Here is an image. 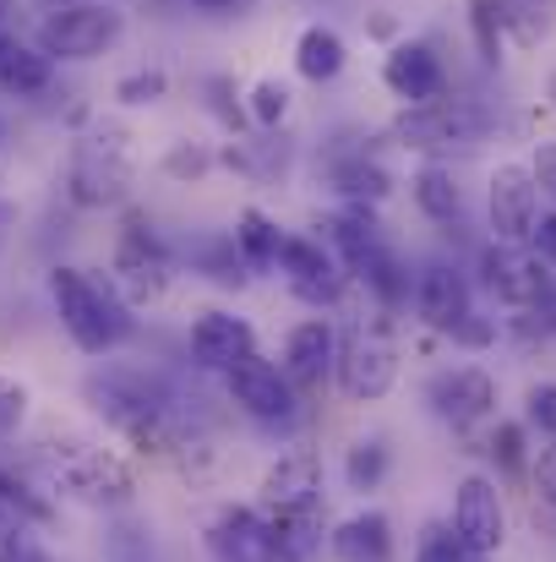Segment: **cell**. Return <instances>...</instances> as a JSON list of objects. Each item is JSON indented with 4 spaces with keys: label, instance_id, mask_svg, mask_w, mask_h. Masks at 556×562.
I'll return each mask as SVG.
<instances>
[{
    "label": "cell",
    "instance_id": "3",
    "mask_svg": "<svg viewBox=\"0 0 556 562\" xmlns=\"http://www.w3.org/2000/svg\"><path fill=\"white\" fill-rule=\"evenodd\" d=\"M486 132H491V115L475 104V99H436V104H404L398 115H393V126H387V137L398 143V148H409V154H420V159H453V154H469V148H480L486 143Z\"/></svg>",
    "mask_w": 556,
    "mask_h": 562
},
{
    "label": "cell",
    "instance_id": "12",
    "mask_svg": "<svg viewBox=\"0 0 556 562\" xmlns=\"http://www.w3.org/2000/svg\"><path fill=\"white\" fill-rule=\"evenodd\" d=\"M486 218H491V240L497 246H530L535 218H541V187L530 176V165L508 159L491 170L486 181Z\"/></svg>",
    "mask_w": 556,
    "mask_h": 562
},
{
    "label": "cell",
    "instance_id": "24",
    "mask_svg": "<svg viewBox=\"0 0 556 562\" xmlns=\"http://www.w3.org/2000/svg\"><path fill=\"white\" fill-rule=\"evenodd\" d=\"M268 525V562H311L322 552V508H300V514H262Z\"/></svg>",
    "mask_w": 556,
    "mask_h": 562
},
{
    "label": "cell",
    "instance_id": "16",
    "mask_svg": "<svg viewBox=\"0 0 556 562\" xmlns=\"http://www.w3.org/2000/svg\"><path fill=\"white\" fill-rule=\"evenodd\" d=\"M333 367H339V328H333V317H322V312L300 317L284 334V345H279V372L290 376L295 393H317L333 376Z\"/></svg>",
    "mask_w": 556,
    "mask_h": 562
},
{
    "label": "cell",
    "instance_id": "20",
    "mask_svg": "<svg viewBox=\"0 0 556 562\" xmlns=\"http://www.w3.org/2000/svg\"><path fill=\"white\" fill-rule=\"evenodd\" d=\"M207 552L218 562H268V525H262V508H251V503L218 508L213 525H207Z\"/></svg>",
    "mask_w": 556,
    "mask_h": 562
},
{
    "label": "cell",
    "instance_id": "37",
    "mask_svg": "<svg viewBox=\"0 0 556 562\" xmlns=\"http://www.w3.org/2000/svg\"><path fill=\"white\" fill-rule=\"evenodd\" d=\"M530 251L546 262L556 273V207H541V218H535V235H530Z\"/></svg>",
    "mask_w": 556,
    "mask_h": 562
},
{
    "label": "cell",
    "instance_id": "10",
    "mask_svg": "<svg viewBox=\"0 0 556 562\" xmlns=\"http://www.w3.org/2000/svg\"><path fill=\"white\" fill-rule=\"evenodd\" d=\"M409 301H415V317L431 334H453L464 317H475V284H469V273L453 257H425L415 268Z\"/></svg>",
    "mask_w": 556,
    "mask_h": 562
},
{
    "label": "cell",
    "instance_id": "33",
    "mask_svg": "<svg viewBox=\"0 0 556 562\" xmlns=\"http://www.w3.org/2000/svg\"><path fill=\"white\" fill-rule=\"evenodd\" d=\"M524 426H535L546 442H556V382H535L524 393Z\"/></svg>",
    "mask_w": 556,
    "mask_h": 562
},
{
    "label": "cell",
    "instance_id": "7",
    "mask_svg": "<svg viewBox=\"0 0 556 562\" xmlns=\"http://www.w3.org/2000/svg\"><path fill=\"white\" fill-rule=\"evenodd\" d=\"M333 382L344 387V398L376 404L398 387V345L382 323H355L350 334H339V367Z\"/></svg>",
    "mask_w": 556,
    "mask_h": 562
},
{
    "label": "cell",
    "instance_id": "8",
    "mask_svg": "<svg viewBox=\"0 0 556 562\" xmlns=\"http://www.w3.org/2000/svg\"><path fill=\"white\" fill-rule=\"evenodd\" d=\"M224 393H229V404H235L246 420H257V426L290 431V426L300 420V393L290 387V376L279 372V361H268L262 350L224 372Z\"/></svg>",
    "mask_w": 556,
    "mask_h": 562
},
{
    "label": "cell",
    "instance_id": "27",
    "mask_svg": "<svg viewBox=\"0 0 556 562\" xmlns=\"http://www.w3.org/2000/svg\"><path fill=\"white\" fill-rule=\"evenodd\" d=\"M333 187L344 202H355V207H376V202H387V191H393V176L366 159V154H355V159H344V165H333Z\"/></svg>",
    "mask_w": 556,
    "mask_h": 562
},
{
    "label": "cell",
    "instance_id": "21",
    "mask_svg": "<svg viewBox=\"0 0 556 562\" xmlns=\"http://www.w3.org/2000/svg\"><path fill=\"white\" fill-rule=\"evenodd\" d=\"M328 552L339 562H393V552H398L393 519L382 508H355L350 519H339L328 530Z\"/></svg>",
    "mask_w": 556,
    "mask_h": 562
},
{
    "label": "cell",
    "instance_id": "15",
    "mask_svg": "<svg viewBox=\"0 0 556 562\" xmlns=\"http://www.w3.org/2000/svg\"><path fill=\"white\" fill-rule=\"evenodd\" d=\"M185 350H191V367L196 372H229L240 367L246 356H257V328L251 317L229 312V306H207L191 317V334H185Z\"/></svg>",
    "mask_w": 556,
    "mask_h": 562
},
{
    "label": "cell",
    "instance_id": "22",
    "mask_svg": "<svg viewBox=\"0 0 556 562\" xmlns=\"http://www.w3.org/2000/svg\"><path fill=\"white\" fill-rule=\"evenodd\" d=\"M284 240H290V229L268 207H240L229 224V246H235L240 268H251V273H273L284 257Z\"/></svg>",
    "mask_w": 556,
    "mask_h": 562
},
{
    "label": "cell",
    "instance_id": "1",
    "mask_svg": "<svg viewBox=\"0 0 556 562\" xmlns=\"http://www.w3.org/2000/svg\"><path fill=\"white\" fill-rule=\"evenodd\" d=\"M49 306H55L66 339H71L82 356H93V361L115 356V350L137 334V317H132V306L110 290V279H93L88 268H71V262L49 268Z\"/></svg>",
    "mask_w": 556,
    "mask_h": 562
},
{
    "label": "cell",
    "instance_id": "31",
    "mask_svg": "<svg viewBox=\"0 0 556 562\" xmlns=\"http://www.w3.org/2000/svg\"><path fill=\"white\" fill-rule=\"evenodd\" d=\"M164 93H170V71H164V66H143V71H126V77L115 82V99L132 104V110H137V104H159Z\"/></svg>",
    "mask_w": 556,
    "mask_h": 562
},
{
    "label": "cell",
    "instance_id": "32",
    "mask_svg": "<svg viewBox=\"0 0 556 562\" xmlns=\"http://www.w3.org/2000/svg\"><path fill=\"white\" fill-rule=\"evenodd\" d=\"M415 562H469V552L458 547L453 525H425L415 541Z\"/></svg>",
    "mask_w": 556,
    "mask_h": 562
},
{
    "label": "cell",
    "instance_id": "18",
    "mask_svg": "<svg viewBox=\"0 0 556 562\" xmlns=\"http://www.w3.org/2000/svg\"><path fill=\"white\" fill-rule=\"evenodd\" d=\"M257 508H262V514L322 508V453H311V448H290V453H279V459L262 470Z\"/></svg>",
    "mask_w": 556,
    "mask_h": 562
},
{
    "label": "cell",
    "instance_id": "4",
    "mask_svg": "<svg viewBox=\"0 0 556 562\" xmlns=\"http://www.w3.org/2000/svg\"><path fill=\"white\" fill-rule=\"evenodd\" d=\"M175 284V257L170 246L154 235V224L143 218H126V229L115 235V251H110V290L143 312V306H159Z\"/></svg>",
    "mask_w": 556,
    "mask_h": 562
},
{
    "label": "cell",
    "instance_id": "40",
    "mask_svg": "<svg viewBox=\"0 0 556 562\" xmlns=\"http://www.w3.org/2000/svg\"><path fill=\"white\" fill-rule=\"evenodd\" d=\"M447 339H453V345H464V350H486V345L497 339V328H491L486 317H464V323H458Z\"/></svg>",
    "mask_w": 556,
    "mask_h": 562
},
{
    "label": "cell",
    "instance_id": "5",
    "mask_svg": "<svg viewBox=\"0 0 556 562\" xmlns=\"http://www.w3.org/2000/svg\"><path fill=\"white\" fill-rule=\"evenodd\" d=\"M126 11L115 0H71L38 22V49L49 60H99L121 44Z\"/></svg>",
    "mask_w": 556,
    "mask_h": 562
},
{
    "label": "cell",
    "instance_id": "35",
    "mask_svg": "<svg viewBox=\"0 0 556 562\" xmlns=\"http://www.w3.org/2000/svg\"><path fill=\"white\" fill-rule=\"evenodd\" d=\"M27 420V387L16 376H0V437H11Z\"/></svg>",
    "mask_w": 556,
    "mask_h": 562
},
{
    "label": "cell",
    "instance_id": "28",
    "mask_svg": "<svg viewBox=\"0 0 556 562\" xmlns=\"http://www.w3.org/2000/svg\"><path fill=\"white\" fill-rule=\"evenodd\" d=\"M387 470H393L387 437H355V442H350V453H344V481H350V492H376V486L387 481Z\"/></svg>",
    "mask_w": 556,
    "mask_h": 562
},
{
    "label": "cell",
    "instance_id": "36",
    "mask_svg": "<svg viewBox=\"0 0 556 562\" xmlns=\"http://www.w3.org/2000/svg\"><path fill=\"white\" fill-rule=\"evenodd\" d=\"M530 481H535L541 503H546V508H556V442L535 448V459H530Z\"/></svg>",
    "mask_w": 556,
    "mask_h": 562
},
{
    "label": "cell",
    "instance_id": "6",
    "mask_svg": "<svg viewBox=\"0 0 556 562\" xmlns=\"http://www.w3.org/2000/svg\"><path fill=\"white\" fill-rule=\"evenodd\" d=\"M137 176V154H132V132L121 126H99L77 143L71 154V202L82 207H110L132 191Z\"/></svg>",
    "mask_w": 556,
    "mask_h": 562
},
{
    "label": "cell",
    "instance_id": "43",
    "mask_svg": "<svg viewBox=\"0 0 556 562\" xmlns=\"http://www.w3.org/2000/svg\"><path fill=\"white\" fill-rule=\"evenodd\" d=\"M469 562H491V558H469Z\"/></svg>",
    "mask_w": 556,
    "mask_h": 562
},
{
    "label": "cell",
    "instance_id": "30",
    "mask_svg": "<svg viewBox=\"0 0 556 562\" xmlns=\"http://www.w3.org/2000/svg\"><path fill=\"white\" fill-rule=\"evenodd\" d=\"M469 27H475V49L486 66L502 60V27H508V11L502 0H469Z\"/></svg>",
    "mask_w": 556,
    "mask_h": 562
},
{
    "label": "cell",
    "instance_id": "11",
    "mask_svg": "<svg viewBox=\"0 0 556 562\" xmlns=\"http://www.w3.org/2000/svg\"><path fill=\"white\" fill-rule=\"evenodd\" d=\"M453 536L469 558H497L502 541H508V508H502V492L491 475H464L453 486Z\"/></svg>",
    "mask_w": 556,
    "mask_h": 562
},
{
    "label": "cell",
    "instance_id": "26",
    "mask_svg": "<svg viewBox=\"0 0 556 562\" xmlns=\"http://www.w3.org/2000/svg\"><path fill=\"white\" fill-rule=\"evenodd\" d=\"M49 82H55V60L38 44L0 33V88L11 99H38V93H49Z\"/></svg>",
    "mask_w": 556,
    "mask_h": 562
},
{
    "label": "cell",
    "instance_id": "13",
    "mask_svg": "<svg viewBox=\"0 0 556 562\" xmlns=\"http://www.w3.org/2000/svg\"><path fill=\"white\" fill-rule=\"evenodd\" d=\"M480 284H486L502 306H513V312L541 306L556 290L552 268H546L530 246H497V240L480 251Z\"/></svg>",
    "mask_w": 556,
    "mask_h": 562
},
{
    "label": "cell",
    "instance_id": "42",
    "mask_svg": "<svg viewBox=\"0 0 556 562\" xmlns=\"http://www.w3.org/2000/svg\"><path fill=\"white\" fill-rule=\"evenodd\" d=\"M552 99H556V77H552Z\"/></svg>",
    "mask_w": 556,
    "mask_h": 562
},
{
    "label": "cell",
    "instance_id": "44",
    "mask_svg": "<svg viewBox=\"0 0 556 562\" xmlns=\"http://www.w3.org/2000/svg\"><path fill=\"white\" fill-rule=\"evenodd\" d=\"M55 5H71V0H55Z\"/></svg>",
    "mask_w": 556,
    "mask_h": 562
},
{
    "label": "cell",
    "instance_id": "23",
    "mask_svg": "<svg viewBox=\"0 0 556 562\" xmlns=\"http://www.w3.org/2000/svg\"><path fill=\"white\" fill-rule=\"evenodd\" d=\"M290 60H295V77L300 82H339L344 77V66H350V44H344V33L339 27H328V22H306L300 33H295V49H290Z\"/></svg>",
    "mask_w": 556,
    "mask_h": 562
},
{
    "label": "cell",
    "instance_id": "17",
    "mask_svg": "<svg viewBox=\"0 0 556 562\" xmlns=\"http://www.w3.org/2000/svg\"><path fill=\"white\" fill-rule=\"evenodd\" d=\"M382 88L398 104H436L447 99V66L425 38H398L382 55Z\"/></svg>",
    "mask_w": 556,
    "mask_h": 562
},
{
    "label": "cell",
    "instance_id": "14",
    "mask_svg": "<svg viewBox=\"0 0 556 562\" xmlns=\"http://www.w3.org/2000/svg\"><path fill=\"white\" fill-rule=\"evenodd\" d=\"M425 404L442 426L453 431H469L480 420H491L497 409V376L486 367H442V372L425 382Z\"/></svg>",
    "mask_w": 556,
    "mask_h": 562
},
{
    "label": "cell",
    "instance_id": "29",
    "mask_svg": "<svg viewBox=\"0 0 556 562\" xmlns=\"http://www.w3.org/2000/svg\"><path fill=\"white\" fill-rule=\"evenodd\" d=\"M290 110H295L290 82H279V77H257V82H251V93H246V121H251V126L279 132V126L290 121Z\"/></svg>",
    "mask_w": 556,
    "mask_h": 562
},
{
    "label": "cell",
    "instance_id": "38",
    "mask_svg": "<svg viewBox=\"0 0 556 562\" xmlns=\"http://www.w3.org/2000/svg\"><path fill=\"white\" fill-rule=\"evenodd\" d=\"M530 176H535L541 196H552V207H556V143H541L530 154Z\"/></svg>",
    "mask_w": 556,
    "mask_h": 562
},
{
    "label": "cell",
    "instance_id": "39",
    "mask_svg": "<svg viewBox=\"0 0 556 562\" xmlns=\"http://www.w3.org/2000/svg\"><path fill=\"white\" fill-rule=\"evenodd\" d=\"M207 148H191V143H181V148H170V159H164V170L170 176H207Z\"/></svg>",
    "mask_w": 556,
    "mask_h": 562
},
{
    "label": "cell",
    "instance_id": "2",
    "mask_svg": "<svg viewBox=\"0 0 556 562\" xmlns=\"http://www.w3.org/2000/svg\"><path fill=\"white\" fill-rule=\"evenodd\" d=\"M44 464H49L55 492H66L71 503H88V508H132L137 503V470L104 442L55 437L44 448Z\"/></svg>",
    "mask_w": 556,
    "mask_h": 562
},
{
    "label": "cell",
    "instance_id": "34",
    "mask_svg": "<svg viewBox=\"0 0 556 562\" xmlns=\"http://www.w3.org/2000/svg\"><path fill=\"white\" fill-rule=\"evenodd\" d=\"M491 459H497L502 470H524V426H519V420H502V426L491 431Z\"/></svg>",
    "mask_w": 556,
    "mask_h": 562
},
{
    "label": "cell",
    "instance_id": "9",
    "mask_svg": "<svg viewBox=\"0 0 556 562\" xmlns=\"http://www.w3.org/2000/svg\"><path fill=\"white\" fill-rule=\"evenodd\" d=\"M279 273H284L290 295L306 301L311 312H333V306L344 301V290H350L344 262H339L317 235H290V240H284V257H279Z\"/></svg>",
    "mask_w": 556,
    "mask_h": 562
},
{
    "label": "cell",
    "instance_id": "19",
    "mask_svg": "<svg viewBox=\"0 0 556 562\" xmlns=\"http://www.w3.org/2000/svg\"><path fill=\"white\" fill-rule=\"evenodd\" d=\"M38 519H44V503L0 481V562H55L38 536Z\"/></svg>",
    "mask_w": 556,
    "mask_h": 562
},
{
    "label": "cell",
    "instance_id": "41",
    "mask_svg": "<svg viewBox=\"0 0 556 562\" xmlns=\"http://www.w3.org/2000/svg\"><path fill=\"white\" fill-rule=\"evenodd\" d=\"M191 5H207V11H218V5H235V0H191Z\"/></svg>",
    "mask_w": 556,
    "mask_h": 562
},
{
    "label": "cell",
    "instance_id": "25",
    "mask_svg": "<svg viewBox=\"0 0 556 562\" xmlns=\"http://www.w3.org/2000/svg\"><path fill=\"white\" fill-rule=\"evenodd\" d=\"M409 202H415L420 218H431V224H458V218H464V187H458L453 165L425 159V165L409 176Z\"/></svg>",
    "mask_w": 556,
    "mask_h": 562
}]
</instances>
